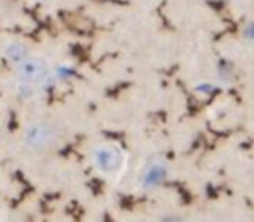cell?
<instances>
[{"label": "cell", "instance_id": "277c9868", "mask_svg": "<svg viewBox=\"0 0 254 222\" xmlns=\"http://www.w3.org/2000/svg\"><path fill=\"white\" fill-rule=\"evenodd\" d=\"M167 176H169V169L166 163L162 162H153L146 165L141 176V187L143 189H155L160 184L166 182Z\"/></svg>", "mask_w": 254, "mask_h": 222}, {"label": "cell", "instance_id": "30bf717a", "mask_svg": "<svg viewBox=\"0 0 254 222\" xmlns=\"http://www.w3.org/2000/svg\"><path fill=\"white\" fill-rule=\"evenodd\" d=\"M240 35L246 40L247 44H254V19H249L242 25V30H240Z\"/></svg>", "mask_w": 254, "mask_h": 222}, {"label": "cell", "instance_id": "3957f363", "mask_svg": "<svg viewBox=\"0 0 254 222\" xmlns=\"http://www.w3.org/2000/svg\"><path fill=\"white\" fill-rule=\"evenodd\" d=\"M92 165L103 176H115L126 165V153L115 144H99L92 149Z\"/></svg>", "mask_w": 254, "mask_h": 222}, {"label": "cell", "instance_id": "8992f818", "mask_svg": "<svg viewBox=\"0 0 254 222\" xmlns=\"http://www.w3.org/2000/svg\"><path fill=\"white\" fill-rule=\"evenodd\" d=\"M216 75H218V80L221 85H232L233 82H235L237 71L232 61L219 59L218 64H216Z\"/></svg>", "mask_w": 254, "mask_h": 222}, {"label": "cell", "instance_id": "52a82bcc", "mask_svg": "<svg viewBox=\"0 0 254 222\" xmlns=\"http://www.w3.org/2000/svg\"><path fill=\"white\" fill-rule=\"evenodd\" d=\"M39 90H40V87L26 84V82L18 80V84H16V95H18L19 99H23V101H32V99H35L37 95H39Z\"/></svg>", "mask_w": 254, "mask_h": 222}, {"label": "cell", "instance_id": "7a4b0ae2", "mask_svg": "<svg viewBox=\"0 0 254 222\" xmlns=\"http://www.w3.org/2000/svg\"><path fill=\"white\" fill-rule=\"evenodd\" d=\"M16 77L19 82H26V84L37 85V87L44 89L47 85H51L53 82H56L51 70L49 63L44 57L39 56H28L25 61L16 66Z\"/></svg>", "mask_w": 254, "mask_h": 222}, {"label": "cell", "instance_id": "6da1fadb", "mask_svg": "<svg viewBox=\"0 0 254 222\" xmlns=\"http://www.w3.org/2000/svg\"><path fill=\"white\" fill-rule=\"evenodd\" d=\"M61 139V131L56 124L47 120H39L25 129L23 142L28 149L35 153H44L53 149Z\"/></svg>", "mask_w": 254, "mask_h": 222}, {"label": "cell", "instance_id": "9c48e42d", "mask_svg": "<svg viewBox=\"0 0 254 222\" xmlns=\"http://www.w3.org/2000/svg\"><path fill=\"white\" fill-rule=\"evenodd\" d=\"M216 90H218V85H214L212 82H200V84L195 87V92L200 94L202 97H209V95H212Z\"/></svg>", "mask_w": 254, "mask_h": 222}, {"label": "cell", "instance_id": "8fae6325", "mask_svg": "<svg viewBox=\"0 0 254 222\" xmlns=\"http://www.w3.org/2000/svg\"><path fill=\"white\" fill-rule=\"evenodd\" d=\"M160 222H183V219H180L178 215H167V217H164Z\"/></svg>", "mask_w": 254, "mask_h": 222}, {"label": "cell", "instance_id": "5b68a950", "mask_svg": "<svg viewBox=\"0 0 254 222\" xmlns=\"http://www.w3.org/2000/svg\"><path fill=\"white\" fill-rule=\"evenodd\" d=\"M4 59L7 61L12 66H18L21 61H25L26 57L30 56V47L26 45L25 42H19V40H14V42H9L7 45L4 47Z\"/></svg>", "mask_w": 254, "mask_h": 222}, {"label": "cell", "instance_id": "ba28073f", "mask_svg": "<svg viewBox=\"0 0 254 222\" xmlns=\"http://www.w3.org/2000/svg\"><path fill=\"white\" fill-rule=\"evenodd\" d=\"M53 75L58 82H68L75 77V68L70 64H60L56 70H53Z\"/></svg>", "mask_w": 254, "mask_h": 222}]
</instances>
